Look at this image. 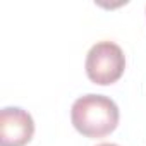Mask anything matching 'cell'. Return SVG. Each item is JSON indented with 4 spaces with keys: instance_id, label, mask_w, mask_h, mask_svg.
Wrapping results in <instances>:
<instances>
[{
    "instance_id": "2",
    "label": "cell",
    "mask_w": 146,
    "mask_h": 146,
    "mask_svg": "<svg viewBox=\"0 0 146 146\" xmlns=\"http://www.w3.org/2000/svg\"><path fill=\"white\" fill-rule=\"evenodd\" d=\"M86 74L91 83L108 86L117 83L125 70V55L113 41L95 43L86 55Z\"/></svg>"
},
{
    "instance_id": "3",
    "label": "cell",
    "mask_w": 146,
    "mask_h": 146,
    "mask_svg": "<svg viewBox=\"0 0 146 146\" xmlns=\"http://www.w3.org/2000/svg\"><path fill=\"white\" fill-rule=\"evenodd\" d=\"M35 134L33 117L19 107L0 112V146H26Z\"/></svg>"
},
{
    "instance_id": "4",
    "label": "cell",
    "mask_w": 146,
    "mask_h": 146,
    "mask_svg": "<svg viewBox=\"0 0 146 146\" xmlns=\"http://www.w3.org/2000/svg\"><path fill=\"white\" fill-rule=\"evenodd\" d=\"M98 146H119V144H113V143H102V144H98Z\"/></svg>"
},
{
    "instance_id": "1",
    "label": "cell",
    "mask_w": 146,
    "mask_h": 146,
    "mask_svg": "<svg viewBox=\"0 0 146 146\" xmlns=\"http://www.w3.org/2000/svg\"><path fill=\"white\" fill-rule=\"evenodd\" d=\"M119 107L105 95L79 96L70 108V120L74 129L91 139L105 137L119 125Z\"/></svg>"
}]
</instances>
